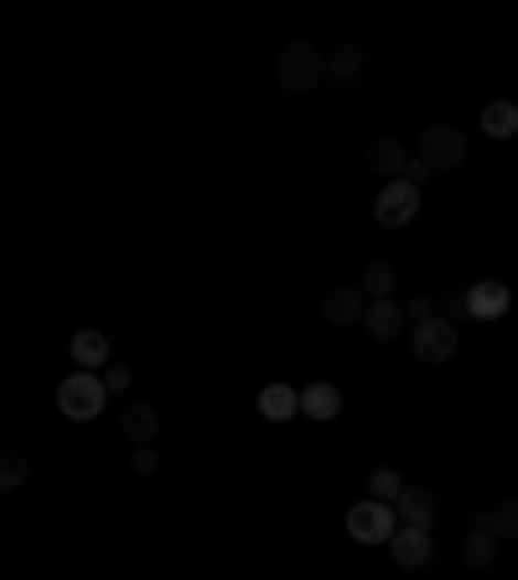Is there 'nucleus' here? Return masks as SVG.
<instances>
[{
	"label": "nucleus",
	"instance_id": "obj_1",
	"mask_svg": "<svg viewBox=\"0 0 518 580\" xmlns=\"http://www.w3.org/2000/svg\"><path fill=\"white\" fill-rule=\"evenodd\" d=\"M276 84L285 94H311V88H322V47L306 42V36H295L285 42L276 57Z\"/></svg>",
	"mask_w": 518,
	"mask_h": 580
},
{
	"label": "nucleus",
	"instance_id": "obj_2",
	"mask_svg": "<svg viewBox=\"0 0 518 580\" xmlns=\"http://www.w3.org/2000/svg\"><path fill=\"white\" fill-rule=\"evenodd\" d=\"M414 161L425 171H456L466 161V136L456 125H425L420 136H414Z\"/></svg>",
	"mask_w": 518,
	"mask_h": 580
},
{
	"label": "nucleus",
	"instance_id": "obj_3",
	"mask_svg": "<svg viewBox=\"0 0 518 580\" xmlns=\"http://www.w3.org/2000/svg\"><path fill=\"white\" fill-rule=\"evenodd\" d=\"M104 405H109V394H104L99 374H68L57 384V410L68 415V420H78V426L99 420Z\"/></svg>",
	"mask_w": 518,
	"mask_h": 580
},
{
	"label": "nucleus",
	"instance_id": "obj_4",
	"mask_svg": "<svg viewBox=\"0 0 518 580\" xmlns=\"http://www.w3.org/2000/svg\"><path fill=\"white\" fill-rule=\"evenodd\" d=\"M399 529V518L389 503H374V497H363L347 508V534L358 539V545H389V534Z\"/></svg>",
	"mask_w": 518,
	"mask_h": 580
},
{
	"label": "nucleus",
	"instance_id": "obj_5",
	"mask_svg": "<svg viewBox=\"0 0 518 580\" xmlns=\"http://www.w3.org/2000/svg\"><path fill=\"white\" fill-rule=\"evenodd\" d=\"M414 213H420V187H410V182H384L379 197H374V218H379L384 228H404V223H414Z\"/></svg>",
	"mask_w": 518,
	"mask_h": 580
},
{
	"label": "nucleus",
	"instance_id": "obj_6",
	"mask_svg": "<svg viewBox=\"0 0 518 580\" xmlns=\"http://www.w3.org/2000/svg\"><path fill=\"white\" fill-rule=\"evenodd\" d=\"M431 555H435L431 529H414V524H399V529L389 534V560H395L399 570H420V565H431Z\"/></svg>",
	"mask_w": 518,
	"mask_h": 580
},
{
	"label": "nucleus",
	"instance_id": "obj_7",
	"mask_svg": "<svg viewBox=\"0 0 518 580\" xmlns=\"http://www.w3.org/2000/svg\"><path fill=\"white\" fill-rule=\"evenodd\" d=\"M410 347H414V358L420 363H446L451 353H456V326L431 316V322H420L410 332Z\"/></svg>",
	"mask_w": 518,
	"mask_h": 580
},
{
	"label": "nucleus",
	"instance_id": "obj_8",
	"mask_svg": "<svg viewBox=\"0 0 518 580\" xmlns=\"http://www.w3.org/2000/svg\"><path fill=\"white\" fill-rule=\"evenodd\" d=\"M508 307H514V290L503 286V280H477V286L462 296V311L472 322H498Z\"/></svg>",
	"mask_w": 518,
	"mask_h": 580
},
{
	"label": "nucleus",
	"instance_id": "obj_9",
	"mask_svg": "<svg viewBox=\"0 0 518 580\" xmlns=\"http://www.w3.org/2000/svg\"><path fill=\"white\" fill-rule=\"evenodd\" d=\"M363 73V42H337L332 52H322V78L337 88H353Z\"/></svg>",
	"mask_w": 518,
	"mask_h": 580
},
{
	"label": "nucleus",
	"instance_id": "obj_10",
	"mask_svg": "<svg viewBox=\"0 0 518 580\" xmlns=\"http://www.w3.org/2000/svg\"><path fill=\"white\" fill-rule=\"evenodd\" d=\"M363 307H368V296L358 286H332L322 290V316L332 326H358L363 322Z\"/></svg>",
	"mask_w": 518,
	"mask_h": 580
},
{
	"label": "nucleus",
	"instance_id": "obj_11",
	"mask_svg": "<svg viewBox=\"0 0 518 580\" xmlns=\"http://www.w3.org/2000/svg\"><path fill=\"white\" fill-rule=\"evenodd\" d=\"M68 353L84 374H99L104 363H109V332H99V326H78V332L68 337Z\"/></svg>",
	"mask_w": 518,
	"mask_h": 580
},
{
	"label": "nucleus",
	"instance_id": "obj_12",
	"mask_svg": "<svg viewBox=\"0 0 518 580\" xmlns=\"http://www.w3.org/2000/svg\"><path fill=\"white\" fill-rule=\"evenodd\" d=\"M295 405H301V415H311V420H337V415H343V389L327 384V378H316L306 389H295Z\"/></svg>",
	"mask_w": 518,
	"mask_h": 580
},
{
	"label": "nucleus",
	"instance_id": "obj_13",
	"mask_svg": "<svg viewBox=\"0 0 518 580\" xmlns=\"http://www.w3.org/2000/svg\"><path fill=\"white\" fill-rule=\"evenodd\" d=\"M404 326L410 322H404V307H399V301H368V307H363V332L374 342H395Z\"/></svg>",
	"mask_w": 518,
	"mask_h": 580
},
{
	"label": "nucleus",
	"instance_id": "obj_14",
	"mask_svg": "<svg viewBox=\"0 0 518 580\" xmlns=\"http://www.w3.org/2000/svg\"><path fill=\"white\" fill-rule=\"evenodd\" d=\"M389 508H395L399 524H414V529H431L435 524V497L425 493V487H410V482L399 487V497L389 503Z\"/></svg>",
	"mask_w": 518,
	"mask_h": 580
},
{
	"label": "nucleus",
	"instance_id": "obj_15",
	"mask_svg": "<svg viewBox=\"0 0 518 580\" xmlns=\"http://www.w3.org/2000/svg\"><path fill=\"white\" fill-rule=\"evenodd\" d=\"M368 167L379 171V176H389V182H399L404 176V161H410V151L399 146V140H389V136H379V140H368V155H363Z\"/></svg>",
	"mask_w": 518,
	"mask_h": 580
},
{
	"label": "nucleus",
	"instance_id": "obj_16",
	"mask_svg": "<svg viewBox=\"0 0 518 580\" xmlns=\"http://www.w3.org/2000/svg\"><path fill=\"white\" fill-rule=\"evenodd\" d=\"M472 529H483L487 539H518V497H503L493 513H477Z\"/></svg>",
	"mask_w": 518,
	"mask_h": 580
},
{
	"label": "nucleus",
	"instance_id": "obj_17",
	"mask_svg": "<svg viewBox=\"0 0 518 580\" xmlns=\"http://www.w3.org/2000/svg\"><path fill=\"white\" fill-rule=\"evenodd\" d=\"M259 415H265V420H276V426L295 420V415H301V405H295L291 384H265V389H259Z\"/></svg>",
	"mask_w": 518,
	"mask_h": 580
},
{
	"label": "nucleus",
	"instance_id": "obj_18",
	"mask_svg": "<svg viewBox=\"0 0 518 580\" xmlns=\"http://www.w3.org/2000/svg\"><path fill=\"white\" fill-rule=\"evenodd\" d=\"M120 426L136 445H155V436H161V415H155V405H125Z\"/></svg>",
	"mask_w": 518,
	"mask_h": 580
},
{
	"label": "nucleus",
	"instance_id": "obj_19",
	"mask_svg": "<svg viewBox=\"0 0 518 580\" xmlns=\"http://www.w3.org/2000/svg\"><path fill=\"white\" fill-rule=\"evenodd\" d=\"M395 265H389V259H368V265H363V296H368V301H395Z\"/></svg>",
	"mask_w": 518,
	"mask_h": 580
},
{
	"label": "nucleus",
	"instance_id": "obj_20",
	"mask_svg": "<svg viewBox=\"0 0 518 580\" xmlns=\"http://www.w3.org/2000/svg\"><path fill=\"white\" fill-rule=\"evenodd\" d=\"M483 130L493 140H514L518 136V104H508V99L483 104Z\"/></svg>",
	"mask_w": 518,
	"mask_h": 580
},
{
	"label": "nucleus",
	"instance_id": "obj_21",
	"mask_svg": "<svg viewBox=\"0 0 518 580\" xmlns=\"http://www.w3.org/2000/svg\"><path fill=\"white\" fill-rule=\"evenodd\" d=\"M26 477H32V461L21 457V451H0V497L17 493Z\"/></svg>",
	"mask_w": 518,
	"mask_h": 580
},
{
	"label": "nucleus",
	"instance_id": "obj_22",
	"mask_svg": "<svg viewBox=\"0 0 518 580\" xmlns=\"http://www.w3.org/2000/svg\"><path fill=\"white\" fill-rule=\"evenodd\" d=\"M462 560L472 565V570H487V565L498 560V539H487L483 529H472V539H466V549H462Z\"/></svg>",
	"mask_w": 518,
	"mask_h": 580
},
{
	"label": "nucleus",
	"instance_id": "obj_23",
	"mask_svg": "<svg viewBox=\"0 0 518 580\" xmlns=\"http://www.w3.org/2000/svg\"><path fill=\"white\" fill-rule=\"evenodd\" d=\"M399 487H404V477H399L395 466H374V477H368V493H374V503H395Z\"/></svg>",
	"mask_w": 518,
	"mask_h": 580
},
{
	"label": "nucleus",
	"instance_id": "obj_24",
	"mask_svg": "<svg viewBox=\"0 0 518 580\" xmlns=\"http://www.w3.org/2000/svg\"><path fill=\"white\" fill-rule=\"evenodd\" d=\"M99 384H104V394H125L130 384H136V374H130L125 363H104V368H99Z\"/></svg>",
	"mask_w": 518,
	"mask_h": 580
},
{
	"label": "nucleus",
	"instance_id": "obj_25",
	"mask_svg": "<svg viewBox=\"0 0 518 580\" xmlns=\"http://www.w3.org/2000/svg\"><path fill=\"white\" fill-rule=\"evenodd\" d=\"M435 316V296H410V307H404V322L420 326V322H431Z\"/></svg>",
	"mask_w": 518,
	"mask_h": 580
},
{
	"label": "nucleus",
	"instance_id": "obj_26",
	"mask_svg": "<svg viewBox=\"0 0 518 580\" xmlns=\"http://www.w3.org/2000/svg\"><path fill=\"white\" fill-rule=\"evenodd\" d=\"M130 466H136V477H155V472H161V457H155V445H136Z\"/></svg>",
	"mask_w": 518,
	"mask_h": 580
}]
</instances>
